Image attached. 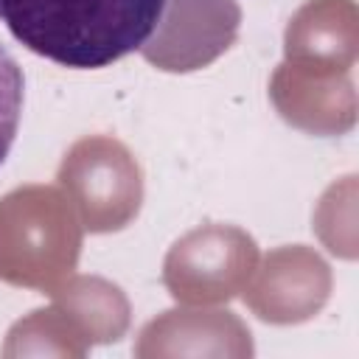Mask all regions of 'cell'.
Listing matches in <instances>:
<instances>
[{"mask_svg":"<svg viewBox=\"0 0 359 359\" xmlns=\"http://www.w3.org/2000/svg\"><path fill=\"white\" fill-rule=\"evenodd\" d=\"M196 3H208V6H230V3H238V0H196Z\"/></svg>","mask_w":359,"mask_h":359,"instance_id":"3","label":"cell"},{"mask_svg":"<svg viewBox=\"0 0 359 359\" xmlns=\"http://www.w3.org/2000/svg\"><path fill=\"white\" fill-rule=\"evenodd\" d=\"M160 14L163 0H0L11 36L70 70H101L140 50Z\"/></svg>","mask_w":359,"mask_h":359,"instance_id":"1","label":"cell"},{"mask_svg":"<svg viewBox=\"0 0 359 359\" xmlns=\"http://www.w3.org/2000/svg\"><path fill=\"white\" fill-rule=\"evenodd\" d=\"M22 101H25L22 67L0 45V165L6 163V157L17 140V129H20V118H22Z\"/></svg>","mask_w":359,"mask_h":359,"instance_id":"2","label":"cell"}]
</instances>
